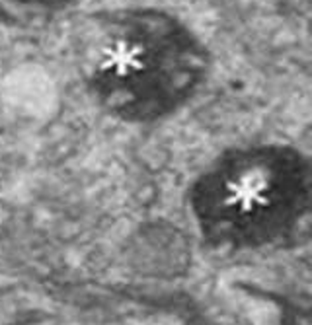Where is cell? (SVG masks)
<instances>
[{
  "label": "cell",
  "instance_id": "3957f363",
  "mask_svg": "<svg viewBox=\"0 0 312 325\" xmlns=\"http://www.w3.org/2000/svg\"><path fill=\"white\" fill-rule=\"evenodd\" d=\"M75 0H0V24L8 28L39 26L71 8Z\"/></svg>",
  "mask_w": 312,
  "mask_h": 325
},
{
  "label": "cell",
  "instance_id": "7a4b0ae2",
  "mask_svg": "<svg viewBox=\"0 0 312 325\" xmlns=\"http://www.w3.org/2000/svg\"><path fill=\"white\" fill-rule=\"evenodd\" d=\"M308 158L287 144H250L221 154L190 189V210L215 246L260 248L281 239L310 210Z\"/></svg>",
  "mask_w": 312,
  "mask_h": 325
},
{
  "label": "cell",
  "instance_id": "6da1fadb",
  "mask_svg": "<svg viewBox=\"0 0 312 325\" xmlns=\"http://www.w3.org/2000/svg\"><path fill=\"white\" fill-rule=\"evenodd\" d=\"M205 43L178 16L123 8L100 16L90 31L84 80L94 100L125 123L174 115L207 80Z\"/></svg>",
  "mask_w": 312,
  "mask_h": 325
}]
</instances>
